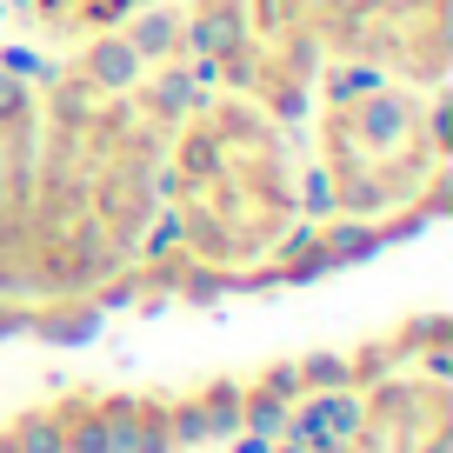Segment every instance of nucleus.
I'll return each instance as SVG.
<instances>
[{
	"label": "nucleus",
	"instance_id": "obj_1",
	"mask_svg": "<svg viewBox=\"0 0 453 453\" xmlns=\"http://www.w3.org/2000/svg\"><path fill=\"white\" fill-rule=\"evenodd\" d=\"M307 154L294 120L220 87H194L167 134L160 167V234L187 273L213 287L254 280L307 226Z\"/></svg>",
	"mask_w": 453,
	"mask_h": 453
},
{
	"label": "nucleus",
	"instance_id": "obj_2",
	"mask_svg": "<svg viewBox=\"0 0 453 453\" xmlns=\"http://www.w3.org/2000/svg\"><path fill=\"white\" fill-rule=\"evenodd\" d=\"M307 187L354 226H420L447 207V87L320 67L307 87Z\"/></svg>",
	"mask_w": 453,
	"mask_h": 453
},
{
	"label": "nucleus",
	"instance_id": "obj_3",
	"mask_svg": "<svg viewBox=\"0 0 453 453\" xmlns=\"http://www.w3.org/2000/svg\"><path fill=\"white\" fill-rule=\"evenodd\" d=\"M173 20H180L200 87H220L280 120H300L307 87L320 73L313 0H180Z\"/></svg>",
	"mask_w": 453,
	"mask_h": 453
},
{
	"label": "nucleus",
	"instance_id": "obj_4",
	"mask_svg": "<svg viewBox=\"0 0 453 453\" xmlns=\"http://www.w3.org/2000/svg\"><path fill=\"white\" fill-rule=\"evenodd\" d=\"M320 67H367L413 87H447V0H313Z\"/></svg>",
	"mask_w": 453,
	"mask_h": 453
},
{
	"label": "nucleus",
	"instance_id": "obj_5",
	"mask_svg": "<svg viewBox=\"0 0 453 453\" xmlns=\"http://www.w3.org/2000/svg\"><path fill=\"white\" fill-rule=\"evenodd\" d=\"M347 453H447V394L440 380H394L367 400Z\"/></svg>",
	"mask_w": 453,
	"mask_h": 453
},
{
	"label": "nucleus",
	"instance_id": "obj_6",
	"mask_svg": "<svg viewBox=\"0 0 453 453\" xmlns=\"http://www.w3.org/2000/svg\"><path fill=\"white\" fill-rule=\"evenodd\" d=\"M154 7L160 0H14V20H20V34H34L47 47H87V41H107V34L134 27Z\"/></svg>",
	"mask_w": 453,
	"mask_h": 453
}]
</instances>
